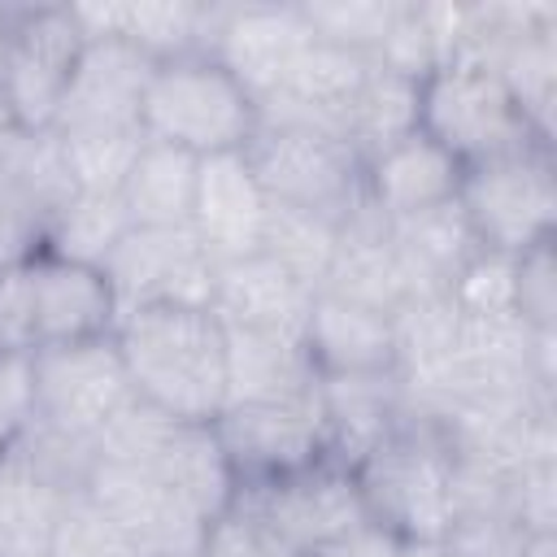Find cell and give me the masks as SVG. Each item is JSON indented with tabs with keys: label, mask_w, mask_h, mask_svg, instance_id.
<instances>
[{
	"label": "cell",
	"mask_w": 557,
	"mask_h": 557,
	"mask_svg": "<svg viewBox=\"0 0 557 557\" xmlns=\"http://www.w3.org/2000/svg\"><path fill=\"white\" fill-rule=\"evenodd\" d=\"M113 344L135 396L165 418L213 426L226 409V331L213 309L148 305L122 313Z\"/></svg>",
	"instance_id": "1"
},
{
	"label": "cell",
	"mask_w": 557,
	"mask_h": 557,
	"mask_svg": "<svg viewBox=\"0 0 557 557\" xmlns=\"http://www.w3.org/2000/svg\"><path fill=\"white\" fill-rule=\"evenodd\" d=\"M370 522L405 544L444 540L457 518V457L431 413L405 405L400 426L352 470Z\"/></svg>",
	"instance_id": "2"
},
{
	"label": "cell",
	"mask_w": 557,
	"mask_h": 557,
	"mask_svg": "<svg viewBox=\"0 0 557 557\" xmlns=\"http://www.w3.org/2000/svg\"><path fill=\"white\" fill-rule=\"evenodd\" d=\"M257 126H261L257 100L209 52L161 61L152 70L139 117L144 139L183 148L205 161L222 152H244Z\"/></svg>",
	"instance_id": "3"
},
{
	"label": "cell",
	"mask_w": 557,
	"mask_h": 557,
	"mask_svg": "<svg viewBox=\"0 0 557 557\" xmlns=\"http://www.w3.org/2000/svg\"><path fill=\"white\" fill-rule=\"evenodd\" d=\"M418 131H426L461 165H479V161H492V157H505L531 144H548L527 122L505 78L496 74V65L474 52H453L440 70L422 78Z\"/></svg>",
	"instance_id": "4"
},
{
	"label": "cell",
	"mask_w": 557,
	"mask_h": 557,
	"mask_svg": "<svg viewBox=\"0 0 557 557\" xmlns=\"http://www.w3.org/2000/svg\"><path fill=\"white\" fill-rule=\"evenodd\" d=\"M457 205L483 252L522 257L527 248L548 244L557 231L553 148L531 144V148L466 165Z\"/></svg>",
	"instance_id": "5"
},
{
	"label": "cell",
	"mask_w": 557,
	"mask_h": 557,
	"mask_svg": "<svg viewBox=\"0 0 557 557\" xmlns=\"http://www.w3.org/2000/svg\"><path fill=\"white\" fill-rule=\"evenodd\" d=\"M244 157L274 205H292L344 222L366 200L361 157L322 126L261 122Z\"/></svg>",
	"instance_id": "6"
},
{
	"label": "cell",
	"mask_w": 557,
	"mask_h": 557,
	"mask_svg": "<svg viewBox=\"0 0 557 557\" xmlns=\"http://www.w3.org/2000/svg\"><path fill=\"white\" fill-rule=\"evenodd\" d=\"M87 35L70 4H22L9 9V57L0 100L22 135L52 131Z\"/></svg>",
	"instance_id": "7"
},
{
	"label": "cell",
	"mask_w": 557,
	"mask_h": 557,
	"mask_svg": "<svg viewBox=\"0 0 557 557\" xmlns=\"http://www.w3.org/2000/svg\"><path fill=\"white\" fill-rule=\"evenodd\" d=\"M135 400L113 335L35 348V422L91 444Z\"/></svg>",
	"instance_id": "8"
},
{
	"label": "cell",
	"mask_w": 557,
	"mask_h": 557,
	"mask_svg": "<svg viewBox=\"0 0 557 557\" xmlns=\"http://www.w3.org/2000/svg\"><path fill=\"white\" fill-rule=\"evenodd\" d=\"M213 435L239 479V492L265 487L326 457V422H322L318 387L278 400L226 405L213 422Z\"/></svg>",
	"instance_id": "9"
},
{
	"label": "cell",
	"mask_w": 557,
	"mask_h": 557,
	"mask_svg": "<svg viewBox=\"0 0 557 557\" xmlns=\"http://www.w3.org/2000/svg\"><path fill=\"white\" fill-rule=\"evenodd\" d=\"M235 505L292 557H305L309 548L370 522L357 474L331 457H322L287 479H274L265 487H248V492H239Z\"/></svg>",
	"instance_id": "10"
},
{
	"label": "cell",
	"mask_w": 557,
	"mask_h": 557,
	"mask_svg": "<svg viewBox=\"0 0 557 557\" xmlns=\"http://www.w3.org/2000/svg\"><path fill=\"white\" fill-rule=\"evenodd\" d=\"M100 270L113 287L117 318H122L148 305L209 309L218 265L196 244L191 226H131Z\"/></svg>",
	"instance_id": "11"
},
{
	"label": "cell",
	"mask_w": 557,
	"mask_h": 557,
	"mask_svg": "<svg viewBox=\"0 0 557 557\" xmlns=\"http://www.w3.org/2000/svg\"><path fill=\"white\" fill-rule=\"evenodd\" d=\"M83 496L152 557H200L209 540V522H200L148 466H117L91 457Z\"/></svg>",
	"instance_id": "12"
},
{
	"label": "cell",
	"mask_w": 557,
	"mask_h": 557,
	"mask_svg": "<svg viewBox=\"0 0 557 557\" xmlns=\"http://www.w3.org/2000/svg\"><path fill=\"white\" fill-rule=\"evenodd\" d=\"M313 39L300 4H213L205 52L222 61L257 109L283 87L292 61Z\"/></svg>",
	"instance_id": "13"
},
{
	"label": "cell",
	"mask_w": 557,
	"mask_h": 557,
	"mask_svg": "<svg viewBox=\"0 0 557 557\" xmlns=\"http://www.w3.org/2000/svg\"><path fill=\"white\" fill-rule=\"evenodd\" d=\"M157 61L126 39H87L52 135H122L139 131L144 96Z\"/></svg>",
	"instance_id": "14"
},
{
	"label": "cell",
	"mask_w": 557,
	"mask_h": 557,
	"mask_svg": "<svg viewBox=\"0 0 557 557\" xmlns=\"http://www.w3.org/2000/svg\"><path fill=\"white\" fill-rule=\"evenodd\" d=\"M270 218V196L257 183L244 152L205 157L196 170V205H191V235L209 252L213 265L257 257Z\"/></svg>",
	"instance_id": "15"
},
{
	"label": "cell",
	"mask_w": 557,
	"mask_h": 557,
	"mask_svg": "<svg viewBox=\"0 0 557 557\" xmlns=\"http://www.w3.org/2000/svg\"><path fill=\"white\" fill-rule=\"evenodd\" d=\"M26 287H30L35 348L100 339V335H113L117 326V300L100 265L39 252L26 265Z\"/></svg>",
	"instance_id": "16"
},
{
	"label": "cell",
	"mask_w": 557,
	"mask_h": 557,
	"mask_svg": "<svg viewBox=\"0 0 557 557\" xmlns=\"http://www.w3.org/2000/svg\"><path fill=\"white\" fill-rule=\"evenodd\" d=\"M461 174L466 165L448 148H440L426 131H413L361 161V196L379 218L405 222L413 213L457 200Z\"/></svg>",
	"instance_id": "17"
},
{
	"label": "cell",
	"mask_w": 557,
	"mask_h": 557,
	"mask_svg": "<svg viewBox=\"0 0 557 557\" xmlns=\"http://www.w3.org/2000/svg\"><path fill=\"white\" fill-rule=\"evenodd\" d=\"M313 292L296 283L278 261L265 252L239 257L213 270V318L226 331H257V335H283L305 344Z\"/></svg>",
	"instance_id": "18"
},
{
	"label": "cell",
	"mask_w": 557,
	"mask_h": 557,
	"mask_svg": "<svg viewBox=\"0 0 557 557\" xmlns=\"http://www.w3.org/2000/svg\"><path fill=\"white\" fill-rule=\"evenodd\" d=\"M326 457L357 470L405 418L400 374H318Z\"/></svg>",
	"instance_id": "19"
},
{
	"label": "cell",
	"mask_w": 557,
	"mask_h": 557,
	"mask_svg": "<svg viewBox=\"0 0 557 557\" xmlns=\"http://www.w3.org/2000/svg\"><path fill=\"white\" fill-rule=\"evenodd\" d=\"M305 352L318 374H392L396 370L392 313L313 292L305 322Z\"/></svg>",
	"instance_id": "20"
},
{
	"label": "cell",
	"mask_w": 557,
	"mask_h": 557,
	"mask_svg": "<svg viewBox=\"0 0 557 557\" xmlns=\"http://www.w3.org/2000/svg\"><path fill=\"white\" fill-rule=\"evenodd\" d=\"M322 292L379 309V313H396L400 300L409 296V283H405V270L392 244V222L379 218L366 200L339 222V248H335Z\"/></svg>",
	"instance_id": "21"
},
{
	"label": "cell",
	"mask_w": 557,
	"mask_h": 557,
	"mask_svg": "<svg viewBox=\"0 0 557 557\" xmlns=\"http://www.w3.org/2000/svg\"><path fill=\"white\" fill-rule=\"evenodd\" d=\"M87 39H126L144 57L178 61L205 52L213 4L187 0H152V4H70Z\"/></svg>",
	"instance_id": "22"
},
{
	"label": "cell",
	"mask_w": 557,
	"mask_h": 557,
	"mask_svg": "<svg viewBox=\"0 0 557 557\" xmlns=\"http://www.w3.org/2000/svg\"><path fill=\"white\" fill-rule=\"evenodd\" d=\"M200 522H218L235 509L239 500V479L213 435V426L200 422H174V431L165 435L161 453L148 466Z\"/></svg>",
	"instance_id": "23"
},
{
	"label": "cell",
	"mask_w": 557,
	"mask_h": 557,
	"mask_svg": "<svg viewBox=\"0 0 557 557\" xmlns=\"http://www.w3.org/2000/svg\"><path fill=\"white\" fill-rule=\"evenodd\" d=\"M392 244L409 283V296H435L457 283V274L483 252L461 205H435L405 222H392Z\"/></svg>",
	"instance_id": "24"
},
{
	"label": "cell",
	"mask_w": 557,
	"mask_h": 557,
	"mask_svg": "<svg viewBox=\"0 0 557 557\" xmlns=\"http://www.w3.org/2000/svg\"><path fill=\"white\" fill-rule=\"evenodd\" d=\"M309 387H318V370L300 339L226 331V405L278 400Z\"/></svg>",
	"instance_id": "25"
},
{
	"label": "cell",
	"mask_w": 557,
	"mask_h": 557,
	"mask_svg": "<svg viewBox=\"0 0 557 557\" xmlns=\"http://www.w3.org/2000/svg\"><path fill=\"white\" fill-rule=\"evenodd\" d=\"M196 170H200V157L144 139L122 183V205L131 213V226H191Z\"/></svg>",
	"instance_id": "26"
},
{
	"label": "cell",
	"mask_w": 557,
	"mask_h": 557,
	"mask_svg": "<svg viewBox=\"0 0 557 557\" xmlns=\"http://www.w3.org/2000/svg\"><path fill=\"white\" fill-rule=\"evenodd\" d=\"M418 117H422V83L387 70V65H370L361 91L352 96L344 122H339V139L361 157L370 161L374 152H383L387 144L405 139L418 131Z\"/></svg>",
	"instance_id": "27"
},
{
	"label": "cell",
	"mask_w": 557,
	"mask_h": 557,
	"mask_svg": "<svg viewBox=\"0 0 557 557\" xmlns=\"http://www.w3.org/2000/svg\"><path fill=\"white\" fill-rule=\"evenodd\" d=\"M335 248H339V222L335 218L270 200L261 252L270 261H278L296 283H305L309 292H322V283L331 274V261H335Z\"/></svg>",
	"instance_id": "28"
},
{
	"label": "cell",
	"mask_w": 557,
	"mask_h": 557,
	"mask_svg": "<svg viewBox=\"0 0 557 557\" xmlns=\"http://www.w3.org/2000/svg\"><path fill=\"white\" fill-rule=\"evenodd\" d=\"M131 231V213L122 196H91L74 191L48 213V239L44 252L83 261V265H104V257L117 248V239Z\"/></svg>",
	"instance_id": "29"
},
{
	"label": "cell",
	"mask_w": 557,
	"mask_h": 557,
	"mask_svg": "<svg viewBox=\"0 0 557 557\" xmlns=\"http://www.w3.org/2000/svg\"><path fill=\"white\" fill-rule=\"evenodd\" d=\"M61 161L70 174L74 191L91 196H122V183L144 148V131H122V135H57Z\"/></svg>",
	"instance_id": "30"
},
{
	"label": "cell",
	"mask_w": 557,
	"mask_h": 557,
	"mask_svg": "<svg viewBox=\"0 0 557 557\" xmlns=\"http://www.w3.org/2000/svg\"><path fill=\"white\" fill-rule=\"evenodd\" d=\"M44 557H152V553H144L113 518H104L83 492H74L57 509Z\"/></svg>",
	"instance_id": "31"
},
{
	"label": "cell",
	"mask_w": 557,
	"mask_h": 557,
	"mask_svg": "<svg viewBox=\"0 0 557 557\" xmlns=\"http://www.w3.org/2000/svg\"><path fill=\"white\" fill-rule=\"evenodd\" d=\"M313 39L374 57L400 13V0H348V4H300Z\"/></svg>",
	"instance_id": "32"
},
{
	"label": "cell",
	"mask_w": 557,
	"mask_h": 557,
	"mask_svg": "<svg viewBox=\"0 0 557 557\" xmlns=\"http://www.w3.org/2000/svg\"><path fill=\"white\" fill-rule=\"evenodd\" d=\"M44 239H48V205L0 170V274L30 265L44 252Z\"/></svg>",
	"instance_id": "33"
},
{
	"label": "cell",
	"mask_w": 557,
	"mask_h": 557,
	"mask_svg": "<svg viewBox=\"0 0 557 557\" xmlns=\"http://www.w3.org/2000/svg\"><path fill=\"white\" fill-rule=\"evenodd\" d=\"M448 300L461 318H518L513 309V257L479 252L457 283L448 287Z\"/></svg>",
	"instance_id": "34"
},
{
	"label": "cell",
	"mask_w": 557,
	"mask_h": 557,
	"mask_svg": "<svg viewBox=\"0 0 557 557\" xmlns=\"http://www.w3.org/2000/svg\"><path fill=\"white\" fill-rule=\"evenodd\" d=\"M440 544L448 557H522L531 531L509 509H474L457 513Z\"/></svg>",
	"instance_id": "35"
},
{
	"label": "cell",
	"mask_w": 557,
	"mask_h": 557,
	"mask_svg": "<svg viewBox=\"0 0 557 557\" xmlns=\"http://www.w3.org/2000/svg\"><path fill=\"white\" fill-rule=\"evenodd\" d=\"M513 309L531 331H557V261L553 239L513 257Z\"/></svg>",
	"instance_id": "36"
},
{
	"label": "cell",
	"mask_w": 557,
	"mask_h": 557,
	"mask_svg": "<svg viewBox=\"0 0 557 557\" xmlns=\"http://www.w3.org/2000/svg\"><path fill=\"white\" fill-rule=\"evenodd\" d=\"M509 513L531 535H557V461H527L513 470Z\"/></svg>",
	"instance_id": "37"
},
{
	"label": "cell",
	"mask_w": 557,
	"mask_h": 557,
	"mask_svg": "<svg viewBox=\"0 0 557 557\" xmlns=\"http://www.w3.org/2000/svg\"><path fill=\"white\" fill-rule=\"evenodd\" d=\"M35 422V352L0 348V453Z\"/></svg>",
	"instance_id": "38"
},
{
	"label": "cell",
	"mask_w": 557,
	"mask_h": 557,
	"mask_svg": "<svg viewBox=\"0 0 557 557\" xmlns=\"http://www.w3.org/2000/svg\"><path fill=\"white\" fill-rule=\"evenodd\" d=\"M200 557H292V553H283V548L235 505L226 518H218V522L209 527V540H205Z\"/></svg>",
	"instance_id": "39"
},
{
	"label": "cell",
	"mask_w": 557,
	"mask_h": 557,
	"mask_svg": "<svg viewBox=\"0 0 557 557\" xmlns=\"http://www.w3.org/2000/svg\"><path fill=\"white\" fill-rule=\"evenodd\" d=\"M0 348H4V352H35L26 265L0 274Z\"/></svg>",
	"instance_id": "40"
},
{
	"label": "cell",
	"mask_w": 557,
	"mask_h": 557,
	"mask_svg": "<svg viewBox=\"0 0 557 557\" xmlns=\"http://www.w3.org/2000/svg\"><path fill=\"white\" fill-rule=\"evenodd\" d=\"M400 548H405L400 535H392L379 522H361V527H352V531L309 548L305 557H400Z\"/></svg>",
	"instance_id": "41"
},
{
	"label": "cell",
	"mask_w": 557,
	"mask_h": 557,
	"mask_svg": "<svg viewBox=\"0 0 557 557\" xmlns=\"http://www.w3.org/2000/svg\"><path fill=\"white\" fill-rule=\"evenodd\" d=\"M17 122L9 117V109H4V100H0V165H4V157L13 152V144H17Z\"/></svg>",
	"instance_id": "42"
},
{
	"label": "cell",
	"mask_w": 557,
	"mask_h": 557,
	"mask_svg": "<svg viewBox=\"0 0 557 557\" xmlns=\"http://www.w3.org/2000/svg\"><path fill=\"white\" fill-rule=\"evenodd\" d=\"M522 557H557V535H531Z\"/></svg>",
	"instance_id": "43"
},
{
	"label": "cell",
	"mask_w": 557,
	"mask_h": 557,
	"mask_svg": "<svg viewBox=\"0 0 557 557\" xmlns=\"http://www.w3.org/2000/svg\"><path fill=\"white\" fill-rule=\"evenodd\" d=\"M400 557H448V553H444L440 540H422V544H405Z\"/></svg>",
	"instance_id": "44"
},
{
	"label": "cell",
	"mask_w": 557,
	"mask_h": 557,
	"mask_svg": "<svg viewBox=\"0 0 557 557\" xmlns=\"http://www.w3.org/2000/svg\"><path fill=\"white\" fill-rule=\"evenodd\" d=\"M4 57H9V9L0 4V83H4Z\"/></svg>",
	"instance_id": "45"
}]
</instances>
